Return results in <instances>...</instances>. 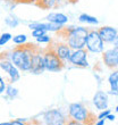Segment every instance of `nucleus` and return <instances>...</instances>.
Segmentation results:
<instances>
[{"label":"nucleus","instance_id":"f257e3e1","mask_svg":"<svg viewBox=\"0 0 118 125\" xmlns=\"http://www.w3.org/2000/svg\"><path fill=\"white\" fill-rule=\"evenodd\" d=\"M35 50V44H22L16 46L10 51L9 58L14 65L20 71L30 72L31 68V60L33 52Z\"/></svg>","mask_w":118,"mask_h":125},{"label":"nucleus","instance_id":"f03ea898","mask_svg":"<svg viewBox=\"0 0 118 125\" xmlns=\"http://www.w3.org/2000/svg\"><path fill=\"white\" fill-rule=\"evenodd\" d=\"M62 31L66 32V43L68 44L73 50L84 49L86 42V36H88V30L86 27L77 26L70 27V29H64Z\"/></svg>","mask_w":118,"mask_h":125},{"label":"nucleus","instance_id":"7ed1b4c3","mask_svg":"<svg viewBox=\"0 0 118 125\" xmlns=\"http://www.w3.org/2000/svg\"><path fill=\"white\" fill-rule=\"evenodd\" d=\"M43 59H44L46 69L49 72H59L65 67L64 62L57 56V53L53 51L51 47H48L43 51Z\"/></svg>","mask_w":118,"mask_h":125},{"label":"nucleus","instance_id":"20e7f679","mask_svg":"<svg viewBox=\"0 0 118 125\" xmlns=\"http://www.w3.org/2000/svg\"><path fill=\"white\" fill-rule=\"evenodd\" d=\"M0 68L2 69L5 73H7L10 83H15L20 80V69L11 62L9 57L6 56V53H2L0 56Z\"/></svg>","mask_w":118,"mask_h":125},{"label":"nucleus","instance_id":"39448f33","mask_svg":"<svg viewBox=\"0 0 118 125\" xmlns=\"http://www.w3.org/2000/svg\"><path fill=\"white\" fill-rule=\"evenodd\" d=\"M68 114H69L70 119L76 121V122L84 123V124H86V122L90 119V115H91V114L88 113V110L82 104H77V102L69 105Z\"/></svg>","mask_w":118,"mask_h":125},{"label":"nucleus","instance_id":"423d86ee","mask_svg":"<svg viewBox=\"0 0 118 125\" xmlns=\"http://www.w3.org/2000/svg\"><path fill=\"white\" fill-rule=\"evenodd\" d=\"M103 44H105V42L100 38L98 31H88V36H86L85 47L90 52H93V53L102 52L103 48H105Z\"/></svg>","mask_w":118,"mask_h":125},{"label":"nucleus","instance_id":"0eeeda50","mask_svg":"<svg viewBox=\"0 0 118 125\" xmlns=\"http://www.w3.org/2000/svg\"><path fill=\"white\" fill-rule=\"evenodd\" d=\"M46 71V65H44V59H43V51L35 47V50L33 52L32 60H31V68L30 72L34 75H40Z\"/></svg>","mask_w":118,"mask_h":125},{"label":"nucleus","instance_id":"6e6552de","mask_svg":"<svg viewBox=\"0 0 118 125\" xmlns=\"http://www.w3.org/2000/svg\"><path fill=\"white\" fill-rule=\"evenodd\" d=\"M66 122H67V118L58 109H50L43 115L44 125H65Z\"/></svg>","mask_w":118,"mask_h":125},{"label":"nucleus","instance_id":"1a4fd4ad","mask_svg":"<svg viewBox=\"0 0 118 125\" xmlns=\"http://www.w3.org/2000/svg\"><path fill=\"white\" fill-rule=\"evenodd\" d=\"M69 62L74 66L79 67H88V52L85 49H77L72 52V56L69 58Z\"/></svg>","mask_w":118,"mask_h":125},{"label":"nucleus","instance_id":"9d476101","mask_svg":"<svg viewBox=\"0 0 118 125\" xmlns=\"http://www.w3.org/2000/svg\"><path fill=\"white\" fill-rule=\"evenodd\" d=\"M102 59L105 65L109 68H117L118 67V49L111 48L106 50L102 55Z\"/></svg>","mask_w":118,"mask_h":125},{"label":"nucleus","instance_id":"9b49d317","mask_svg":"<svg viewBox=\"0 0 118 125\" xmlns=\"http://www.w3.org/2000/svg\"><path fill=\"white\" fill-rule=\"evenodd\" d=\"M51 48H52L53 51L57 53V56L62 62H66V60L69 62V58L72 56L73 49L66 42H60V43H57V44H53V46H51Z\"/></svg>","mask_w":118,"mask_h":125},{"label":"nucleus","instance_id":"f8f14e48","mask_svg":"<svg viewBox=\"0 0 118 125\" xmlns=\"http://www.w3.org/2000/svg\"><path fill=\"white\" fill-rule=\"evenodd\" d=\"M98 33H99V35H100V38L102 39L103 42H108V43L115 42L118 38L117 30L114 29V27H111V26L101 27V29H99Z\"/></svg>","mask_w":118,"mask_h":125},{"label":"nucleus","instance_id":"ddd939ff","mask_svg":"<svg viewBox=\"0 0 118 125\" xmlns=\"http://www.w3.org/2000/svg\"><path fill=\"white\" fill-rule=\"evenodd\" d=\"M93 104L99 110H105L108 107V93L98 91L93 97Z\"/></svg>","mask_w":118,"mask_h":125},{"label":"nucleus","instance_id":"4468645a","mask_svg":"<svg viewBox=\"0 0 118 125\" xmlns=\"http://www.w3.org/2000/svg\"><path fill=\"white\" fill-rule=\"evenodd\" d=\"M29 27L31 30H35V29H42L44 31H51V32H58L62 29V26H59L57 24L50 23V22H47V23H40V22H33V23L29 24Z\"/></svg>","mask_w":118,"mask_h":125},{"label":"nucleus","instance_id":"2eb2a0df","mask_svg":"<svg viewBox=\"0 0 118 125\" xmlns=\"http://www.w3.org/2000/svg\"><path fill=\"white\" fill-rule=\"evenodd\" d=\"M47 21L50 22V23L57 24L59 26H62V25H65L68 22V17L66 16L65 14L61 13H50L47 16Z\"/></svg>","mask_w":118,"mask_h":125},{"label":"nucleus","instance_id":"dca6fc26","mask_svg":"<svg viewBox=\"0 0 118 125\" xmlns=\"http://www.w3.org/2000/svg\"><path fill=\"white\" fill-rule=\"evenodd\" d=\"M109 84H110V91L109 94L118 95V69L114 71L109 76Z\"/></svg>","mask_w":118,"mask_h":125},{"label":"nucleus","instance_id":"f3484780","mask_svg":"<svg viewBox=\"0 0 118 125\" xmlns=\"http://www.w3.org/2000/svg\"><path fill=\"white\" fill-rule=\"evenodd\" d=\"M58 0H39V2L36 3V6L41 7L43 9H50L57 5Z\"/></svg>","mask_w":118,"mask_h":125},{"label":"nucleus","instance_id":"a211bd4d","mask_svg":"<svg viewBox=\"0 0 118 125\" xmlns=\"http://www.w3.org/2000/svg\"><path fill=\"white\" fill-rule=\"evenodd\" d=\"M79 21L82 22V23H86V24H98L99 23V21L97 20L94 16H90L88 14H82V15H79Z\"/></svg>","mask_w":118,"mask_h":125},{"label":"nucleus","instance_id":"6ab92c4d","mask_svg":"<svg viewBox=\"0 0 118 125\" xmlns=\"http://www.w3.org/2000/svg\"><path fill=\"white\" fill-rule=\"evenodd\" d=\"M5 93L9 99H15L18 95V89H16L15 86H13L11 84H8L6 85V90H5Z\"/></svg>","mask_w":118,"mask_h":125},{"label":"nucleus","instance_id":"aec40b11","mask_svg":"<svg viewBox=\"0 0 118 125\" xmlns=\"http://www.w3.org/2000/svg\"><path fill=\"white\" fill-rule=\"evenodd\" d=\"M13 42L16 44V46H22V44H25L27 41V36L25 34H18V35L13 36Z\"/></svg>","mask_w":118,"mask_h":125},{"label":"nucleus","instance_id":"412c9836","mask_svg":"<svg viewBox=\"0 0 118 125\" xmlns=\"http://www.w3.org/2000/svg\"><path fill=\"white\" fill-rule=\"evenodd\" d=\"M5 23H6L7 26H9V27H17L18 26V24H20V21L17 20L15 16H8L5 20Z\"/></svg>","mask_w":118,"mask_h":125},{"label":"nucleus","instance_id":"4be33fe9","mask_svg":"<svg viewBox=\"0 0 118 125\" xmlns=\"http://www.w3.org/2000/svg\"><path fill=\"white\" fill-rule=\"evenodd\" d=\"M11 39H13V35H11L10 33H3V34H1V36H0V47L5 46V44L9 42Z\"/></svg>","mask_w":118,"mask_h":125},{"label":"nucleus","instance_id":"5701e85b","mask_svg":"<svg viewBox=\"0 0 118 125\" xmlns=\"http://www.w3.org/2000/svg\"><path fill=\"white\" fill-rule=\"evenodd\" d=\"M36 41H38V43H50L52 41V39L48 34H44V35L40 36V38H36Z\"/></svg>","mask_w":118,"mask_h":125},{"label":"nucleus","instance_id":"b1692460","mask_svg":"<svg viewBox=\"0 0 118 125\" xmlns=\"http://www.w3.org/2000/svg\"><path fill=\"white\" fill-rule=\"evenodd\" d=\"M47 34V31L42 30V29H35V30H32V36L33 38H40V36Z\"/></svg>","mask_w":118,"mask_h":125},{"label":"nucleus","instance_id":"393cba45","mask_svg":"<svg viewBox=\"0 0 118 125\" xmlns=\"http://www.w3.org/2000/svg\"><path fill=\"white\" fill-rule=\"evenodd\" d=\"M109 114H110V110H109V109H105V110H102V112L99 114L98 119H106Z\"/></svg>","mask_w":118,"mask_h":125},{"label":"nucleus","instance_id":"a878e982","mask_svg":"<svg viewBox=\"0 0 118 125\" xmlns=\"http://www.w3.org/2000/svg\"><path fill=\"white\" fill-rule=\"evenodd\" d=\"M9 125H27V122L23 119H15V121L9 122Z\"/></svg>","mask_w":118,"mask_h":125},{"label":"nucleus","instance_id":"bb28decb","mask_svg":"<svg viewBox=\"0 0 118 125\" xmlns=\"http://www.w3.org/2000/svg\"><path fill=\"white\" fill-rule=\"evenodd\" d=\"M6 82H5V80L1 77V75H0V94L1 93L5 92V90H6Z\"/></svg>","mask_w":118,"mask_h":125},{"label":"nucleus","instance_id":"cd10ccee","mask_svg":"<svg viewBox=\"0 0 118 125\" xmlns=\"http://www.w3.org/2000/svg\"><path fill=\"white\" fill-rule=\"evenodd\" d=\"M16 2H20V3H38L39 0H15Z\"/></svg>","mask_w":118,"mask_h":125},{"label":"nucleus","instance_id":"c85d7f7f","mask_svg":"<svg viewBox=\"0 0 118 125\" xmlns=\"http://www.w3.org/2000/svg\"><path fill=\"white\" fill-rule=\"evenodd\" d=\"M65 125H86L84 123H81V122H76V121H73V119H67V122H66Z\"/></svg>","mask_w":118,"mask_h":125},{"label":"nucleus","instance_id":"c756f323","mask_svg":"<svg viewBox=\"0 0 118 125\" xmlns=\"http://www.w3.org/2000/svg\"><path fill=\"white\" fill-rule=\"evenodd\" d=\"M115 118H116L115 115H112L111 113H110V114L107 116V118H106V119H109V121H115Z\"/></svg>","mask_w":118,"mask_h":125},{"label":"nucleus","instance_id":"7c9ffc66","mask_svg":"<svg viewBox=\"0 0 118 125\" xmlns=\"http://www.w3.org/2000/svg\"><path fill=\"white\" fill-rule=\"evenodd\" d=\"M94 125H105V119H98V122Z\"/></svg>","mask_w":118,"mask_h":125},{"label":"nucleus","instance_id":"2f4dec72","mask_svg":"<svg viewBox=\"0 0 118 125\" xmlns=\"http://www.w3.org/2000/svg\"><path fill=\"white\" fill-rule=\"evenodd\" d=\"M0 125H9V122H3V123H0Z\"/></svg>","mask_w":118,"mask_h":125},{"label":"nucleus","instance_id":"473e14b6","mask_svg":"<svg viewBox=\"0 0 118 125\" xmlns=\"http://www.w3.org/2000/svg\"><path fill=\"white\" fill-rule=\"evenodd\" d=\"M115 109H116V112L118 113V106H116V108H115Z\"/></svg>","mask_w":118,"mask_h":125},{"label":"nucleus","instance_id":"72a5a7b5","mask_svg":"<svg viewBox=\"0 0 118 125\" xmlns=\"http://www.w3.org/2000/svg\"><path fill=\"white\" fill-rule=\"evenodd\" d=\"M116 48L118 49V38H117V46H116Z\"/></svg>","mask_w":118,"mask_h":125},{"label":"nucleus","instance_id":"f704fd0d","mask_svg":"<svg viewBox=\"0 0 118 125\" xmlns=\"http://www.w3.org/2000/svg\"><path fill=\"white\" fill-rule=\"evenodd\" d=\"M70 1H72V2H74V1H76V0H70Z\"/></svg>","mask_w":118,"mask_h":125},{"label":"nucleus","instance_id":"c9c22d12","mask_svg":"<svg viewBox=\"0 0 118 125\" xmlns=\"http://www.w3.org/2000/svg\"><path fill=\"white\" fill-rule=\"evenodd\" d=\"M14 1H15V0H14Z\"/></svg>","mask_w":118,"mask_h":125}]
</instances>
